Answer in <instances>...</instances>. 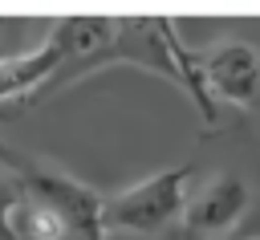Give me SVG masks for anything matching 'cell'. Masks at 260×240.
Returning <instances> with one entry per match:
<instances>
[{
  "label": "cell",
  "instance_id": "1",
  "mask_svg": "<svg viewBox=\"0 0 260 240\" xmlns=\"http://www.w3.org/2000/svg\"><path fill=\"white\" fill-rule=\"evenodd\" d=\"M187 175H191V163H179V167L154 171V175H146V179L106 195V203H102L106 232L154 236L167 224H175L183 216V203H187V187H183Z\"/></svg>",
  "mask_w": 260,
  "mask_h": 240
},
{
  "label": "cell",
  "instance_id": "2",
  "mask_svg": "<svg viewBox=\"0 0 260 240\" xmlns=\"http://www.w3.org/2000/svg\"><path fill=\"white\" fill-rule=\"evenodd\" d=\"M8 171H16V179L24 183V195L53 203V207L73 224L77 240H106V224H102V203H106V195H98L89 183L57 171V167H49L45 159L20 155V151H12Z\"/></svg>",
  "mask_w": 260,
  "mask_h": 240
},
{
  "label": "cell",
  "instance_id": "3",
  "mask_svg": "<svg viewBox=\"0 0 260 240\" xmlns=\"http://www.w3.org/2000/svg\"><path fill=\"white\" fill-rule=\"evenodd\" d=\"M199 77L211 98L260 118V49L248 41H219L199 53Z\"/></svg>",
  "mask_w": 260,
  "mask_h": 240
},
{
  "label": "cell",
  "instance_id": "4",
  "mask_svg": "<svg viewBox=\"0 0 260 240\" xmlns=\"http://www.w3.org/2000/svg\"><path fill=\"white\" fill-rule=\"evenodd\" d=\"M248 207V187L244 179L236 175H211L203 179L195 191H187V203H183V216H179V228L187 236H215L223 228H232Z\"/></svg>",
  "mask_w": 260,
  "mask_h": 240
},
{
  "label": "cell",
  "instance_id": "5",
  "mask_svg": "<svg viewBox=\"0 0 260 240\" xmlns=\"http://www.w3.org/2000/svg\"><path fill=\"white\" fill-rule=\"evenodd\" d=\"M12 228H16V240H77L73 224L53 203L32 199V195H24V203L16 207Z\"/></svg>",
  "mask_w": 260,
  "mask_h": 240
},
{
  "label": "cell",
  "instance_id": "6",
  "mask_svg": "<svg viewBox=\"0 0 260 240\" xmlns=\"http://www.w3.org/2000/svg\"><path fill=\"white\" fill-rule=\"evenodd\" d=\"M20 203H24V183L16 179V171L0 167V240H16L12 216H16Z\"/></svg>",
  "mask_w": 260,
  "mask_h": 240
},
{
  "label": "cell",
  "instance_id": "7",
  "mask_svg": "<svg viewBox=\"0 0 260 240\" xmlns=\"http://www.w3.org/2000/svg\"><path fill=\"white\" fill-rule=\"evenodd\" d=\"M16 28H24V20H8V16H0V65L24 53V49H16V37H20Z\"/></svg>",
  "mask_w": 260,
  "mask_h": 240
},
{
  "label": "cell",
  "instance_id": "8",
  "mask_svg": "<svg viewBox=\"0 0 260 240\" xmlns=\"http://www.w3.org/2000/svg\"><path fill=\"white\" fill-rule=\"evenodd\" d=\"M0 159H4V163H8V159H12V146H8V142H4V138H0Z\"/></svg>",
  "mask_w": 260,
  "mask_h": 240
},
{
  "label": "cell",
  "instance_id": "9",
  "mask_svg": "<svg viewBox=\"0 0 260 240\" xmlns=\"http://www.w3.org/2000/svg\"><path fill=\"white\" fill-rule=\"evenodd\" d=\"M252 240H260V236H252Z\"/></svg>",
  "mask_w": 260,
  "mask_h": 240
}]
</instances>
